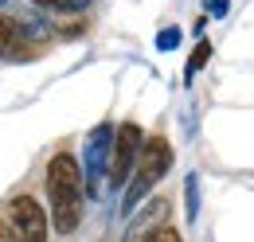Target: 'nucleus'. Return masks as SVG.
Returning a JSON list of instances; mask_svg holds the SVG:
<instances>
[{
    "label": "nucleus",
    "mask_w": 254,
    "mask_h": 242,
    "mask_svg": "<svg viewBox=\"0 0 254 242\" xmlns=\"http://www.w3.org/2000/svg\"><path fill=\"white\" fill-rule=\"evenodd\" d=\"M82 164L70 152H55L47 164V207H51V227L59 235H74L82 223Z\"/></svg>",
    "instance_id": "f257e3e1"
},
{
    "label": "nucleus",
    "mask_w": 254,
    "mask_h": 242,
    "mask_svg": "<svg viewBox=\"0 0 254 242\" xmlns=\"http://www.w3.org/2000/svg\"><path fill=\"white\" fill-rule=\"evenodd\" d=\"M168 168H172V145L164 141V137H149L145 145H141V156H137V164H133V176L126 183V195H122V215H133L141 207V199L157 187L164 176H168Z\"/></svg>",
    "instance_id": "f03ea898"
},
{
    "label": "nucleus",
    "mask_w": 254,
    "mask_h": 242,
    "mask_svg": "<svg viewBox=\"0 0 254 242\" xmlns=\"http://www.w3.org/2000/svg\"><path fill=\"white\" fill-rule=\"evenodd\" d=\"M110 145H114V125L102 121L86 137V168H82V187L86 195L102 199L106 195V176H110Z\"/></svg>",
    "instance_id": "7ed1b4c3"
},
{
    "label": "nucleus",
    "mask_w": 254,
    "mask_h": 242,
    "mask_svg": "<svg viewBox=\"0 0 254 242\" xmlns=\"http://www.w3.org/2000/svg\"><path fill=\"white\" fill-rule=\"evenodd\" d=\"M141 145H145V133L137 121H122L114 129V145H110V187H126L129 176H133V164L141 156Z\"/></svg>",
    "instance_id": "20e7f679"
},
{
    "label": "nucleus",
    "mask_w": 254,
    "mask_h": 242,
    "mask_svg": "<svg viewBox=\"0 0 254 242\" xmlns=\"http://www.w3.org/2000/svg\"><path fill=\"white\" fill-rule=\"evenodd\" d=\"M12 239L16 242H47V231H51V223H47V211L39 207V199L32 195H16L12 199Z\"/></svg>",
    "instance_id": "39448f33"
},
{
    "label": "nucleus",
    "mask_w": 254,
    "mask_h": 242,
    "mask_svg": "<svg viewBox=\"0 0 254 242\" xmlns=\"http://www.w3.org/2000/svg\"><path fill=\"white\" fill-rule=\"evenodd\" d=\"M168 211H172L168 199H149V207H137V211H133L122 242H149L160 227H168Z\"/></svg>",
    "instance_id": "423d86ee"
},
{
    "label": "nucleus",
    "mask_w": 254,
    "mask_h": 242,
    "mask_svg": "<svg viewBox=\"0 0 254 242\" xmlns=\"http://www.w3.org/2000/svg\"><path fill=\"white\" fill-rule=\"evenodd\" d=\"M12 51H28V43H24V24L0 12V55H12Z\"/></svg>",
    "instance_id": "0eeeda50"
},
{
    "label": "nucleus",
    "mask_w": 254,
    "mask_h": 242,
    "mask_svg": "<svg viewBox=\"0 0 254 242\" xmlns=\"http://www.w3.org/2000/svg\"><path fill=\"white\" fill-rule=\"evenodd\" d=\"M211 59V43L207 39H199V47L191 51V59H188V78H195V70H203V62Z\"/></svg>",
    "instance_id": "6e6552de"
},
{
    "label": "nucleus",
    "mask_w": 254,
    "mask_h": 242,
    "mask_svg": "<svg viewBox=\"0 0 254 242\" xmlns=\"http://www.w3.org/2000/svg\"><path fill=\"white\" fill-rule=\"evenodd\" d=\"M39 8H55V12H78V8H86V0H32Z\"/></svg>",
    "instance_id": "1a4fd4ad"
},
{
    "label": "nucleus",
    "mask_w": 254,
    "mask_h": 242,
    "mask_svg": "<svg viewBox=\"0 0 254 242\" xmlns=\"http://www.w3.org/2000/svg\"><path fill=\"white\" fill-rule=\"evenodd\" d=\"M176 43H180V28H164L157 35V47H160V51H172Z\"/></svg>",
    "instance_id": "9d476101"
},
{
    "label": "nucleus",
    "mask_w": 254,
    "mask_h": 242,
    "mask_svg": "<svg viewBox=\"0 0 254 242\" xmlns=\"http://www.w3.org/2000/svg\"><path fill=\"white\" fill-rule=\"evenodd\" d=\"M199 215V183H195V176H188V219H195Z\"/></svg>",
    "instance_id": "9b49d317"
},
{
    "label": "nucleus",
    "mask_w": 254,
    "mask_h": 242,
    "mask_svg": "<svg viewBox=\"0 0 254 242\" xmlns=\"http://www.w3.org/2000/svg\"><path fill=\"white\" fill-rule=\"evenodd\" d=\"M149 242H184V239H180V231H172V227H160V231H157Z\"/></svg>",
    "instance_id": "f8f14e48"
},
{
    "label": "nucleus",
    "mask_w": 254,
    "mask_h": 242,
    "mask_svg": "<svg viewBox=\"0 0 254 242\" xmlns=\"http://www.w3.org/2000/svg\"><path fill=\"white\" fill-rule=\"evenodd\" d=\"M211 12H215V16H223V12H227V0H211Z\"/></svg>",
    "instance_id": "ddd939ff"
},
{
    "label": "nucleus",
    "mask_w": 254,
    "mask_h": 242,
    "mask_svg": "<svg viewBox=\"0 0 254 242\" xmlns=\"http://www.w3.org/2000/svg\"><path fill=\"white\" fill-rule=\"evenodd\" d=\"M0 242H16V239H12V231H8L4 223H0Z\"/></svg>",
    "instance_id": "4468645a"
},
{
    "label": "nucleus",
    "mask_w": 254,
    "mask_h": 242,
    "mask_svg": "<svg viewBox=\"0 0 254 242\" xmlns=\"http://www.w3.org/2000/svg\"><path fill=\"white\" fill-rule=\"evenodd\" d=\"M0 8H4V0H0Z\"/></svg>",
    "instance_id": "2eb2a0df"
}]
</instances>
